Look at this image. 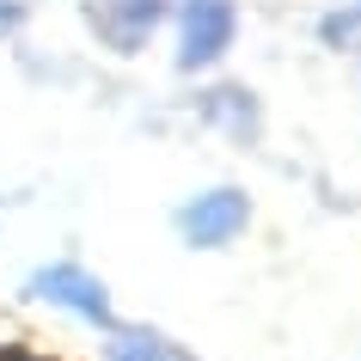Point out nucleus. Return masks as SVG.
<instances>
[{
	"instance_id": "f257e3e1",
	"label": "nucleus",
	"mask_w": 361,
	"mask_h": 361,
	"mask_svg": "<svg viewBox=\"0 0 361 361\" xmlns=\"http://www.w3.org/2000/svg\"><path fill=\"white\" fill-rule=\"evenodd\" d=\"M233 43V6L227 0H196L190 6V25H184V61H214L221 49Z\"/></svg>"
},
{
	"instance_id": "f03ea898",
	"label": "nucleus",
	"mask_w": 361,
	"mask_h": 361,
	"mask_svg": "<svg viewBox=\"0 0 361 361\" xmlns=\"http://www.w3.org/2000/svg\"><path fill=\"white\" fill-rule=\"evenodd\" d=\"M239 227H245V196H233V190L202 196V202L184 214V233H190L196 245H221V239H233Z\"/></svg>"
},
{
	"instance_id": "20e7f679",
	"label": "nucleus",
	"mask_w": 361,
	"mask_h": 361,
	"mask_svg": "<svg viewBox=\"0 0 361 361\" xmlns=\"http://www.w3.org/2000/svg\"><path fill=\"white\" fill-rule=\"evenodd\" d=\"M116 361H166V355H159L153 343H141V337H123L116 343Z\"/></svg>"
},
{
	"instance_id": "7ed1b4c3",
	"label": "nucleus",
	"mask_w": 361,
	"mask_h": 361,
	"mask_svg": "<svg viewBox=\"0 0 361 361\" xmlns=\"http://www.w3.org/2000/svg\"><path fill=\"white\" fill-rule=\"evenodd\" d=\"M37 294H49V300H61V306H74V312H86V319H104V288H98L92 276L68 269V264L43 269V276H37Z\"/></svg>"
}]
</instances>
